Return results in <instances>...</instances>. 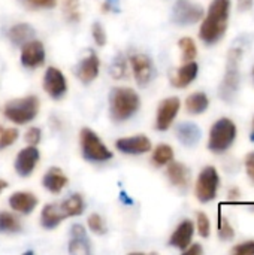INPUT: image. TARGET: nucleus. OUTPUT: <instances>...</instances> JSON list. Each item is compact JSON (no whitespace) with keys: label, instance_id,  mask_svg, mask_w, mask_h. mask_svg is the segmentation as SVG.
Wrapping results in <instances>:
<instances>
[{"label":"nucleus","instance_id":"79ce46f5","mask_svg":"<svg viewBox=\"0 0 254 255\" xmlns=\"http://www.w3.org/2000/svg\"><path fill=\"white\" fill-rule=\"evenodd\" d=\"M246 167H247L249 176L254 181V152L247 155V158H246Z\"/></svg>","mask_w":254,"mask_h":255},{"label":"nucleus","instance_id":"5701e85b","mask_svg":"<svg viewBox=\"0 0 254 255\" xmlns=\"http://www.w3.org/2000/svg\"><path fill=\"white\" fill-rule=\"evenodd\" d=\"M67 182H69L67 176H66V175L63 173V170L58 169V167H51V169L43 175V179H42L43 187H45L48 191L54 193V194L60 193V191L67 185Z\"/></svg>","mask_w":254,"mask_h":255},{"label":"nucleus","instance_id":"bb28decb","mask_svg":"<svg viewBox=\"0 0 254 255\" xmlns=\"http://www.w3.org/2000/svg\"><path fill=\"white\" fill-rule=\"evenodd\" d=\"M151 160H153V164L157 166V167L166 166V164H169L174 160V149L169 145H166V143H160L154 149Z\"/></svg>","mask_w":254,"mask_h":255},{"label":"nucleus","instance_id":"dca6fc26","mask_svg":"<svg viewBox=\"0 0 254 255\" xmlns=\"http://www.w3.org/2000/svg\"><path fill=\"white\" fill-rule=\"evenodd\" d=\"M99 67H100V63H99L97 55L93 51H90V54L79 61L76 67V76L82 84H90L97 78Z\"/></svg>","mask_w":254,"mask_h":255},{"label":"nucleus","instance_id":"a878e982","mask_svg":"<svg viewBox=\"0 0 254 255\" xmlns=\"http://www.w3.org/2000/svg\"><path fill=\"white\" fill-rule=\"evenodd\" d=\"M208 105H210V100L205 93H195V94L189 96L186 100V109H187V112H190L193 115L205 112Z\"/></svg>","mask_w":254,"mask_h":255},{"label":"nucleus","instance_id":"f704fd0d","mask_svg":"<svg viewBox=\"0 0 254 255\" xmlns=\"http://www.w3.org/2000/svg\"><path fill=\"white\" fill-rule=\"evenodd\" d=\"M91 34H93L94 42L99 46H103L106 43V31H105V28H103V25L100 22H93V25H91Z\"/></svg>","mask_w":254,"mask_h":255},{"label":"nucleus","instance_id":"9d476101","mask_svg":"<svg viewBox=\"0 0 254 255\" xmlns=\"http://www.w3.org/2000/svg\"><path fill=\"white\" fill-rule=\"evenodd\" d=\"M43 90L54 100L61 99L67 91V82L63 72L57 67H48L43 76Z\"/></svg>","mask_w":254,"mask_h":255},{"label":"nucleus","instance_id":"f8f14e48","mask_svg":"<svg viewBox=\"0 0 254 255\" xmlns=\"http://www.w3.org/2000/svg\"><path fill=\"white\" fill-rule=\"evenodd\" d=\"M45 63V48L43 43L37 39L30 40L22 46L21 51V64L28 69L40 67Z\"/></svg>","mask_w":254,"mask_h":255},{"label":"nucleus","instance_id":"39448f33","mask_svg":"<svg viewBox=\"0 0 254 255\" xmlns=\"http://www.w3.org/2000/svg\"><path fill=\"white\" fill-rule=\"evenodd\" d=\"M235 137H237V126L229 118H222L213 126L210 131L208 148L213 152L222 154L232 146Z\"/></svg>","mask_w":254,"mask_h":255},{"label":"nucleus","instance_id":"cd10ccee","mask_svg":"<svg viewBox=\"0 0 254 255\" xmlns=\"http://www.w3.org/2000/svg\"><path fill=\"white\" fill-rule=\"evenodd\" d=\"M21 230L19 220L10 212H0V233H18Z\"/></svg>","mask_w":254,"mask_h":255},{"label":"nucleus","instance_id":"0eeeda50","mask_svg":"<svg viewBox=\"0 0 254 255\" xmlns=\"http://www.w3.org/2000/svg\"><path fill=\"white\" fill-rule=\"evenodd\" d=\"M219 182H220V179H219V173H217L216 167H213V166L205 167L196 181L195 191H196L198 200L202 203H208V202L214 200L217 196Z\"/></svg>","mask_w":254,"mask_h":255},{"label":"nucleus","instance_id":"393cba45","mask_svg":"<svg viewBox=\"0 0 254 255\" xmlns=\"http://www.w3.org/2000/svg\"><path fill=\"white\" fill-rule=\"evenodd\" d=\"M60 208H61L63 214L66 215V218L78 217L84 212V200H82L81 194H72L69 199H66L64 202L60 203Z\"/></svg>","mask_w":254,"mask_h":255},{"label":"nucleus","instance_id":"a18cd8bd","mask_svg":"<svg viewBox=\"0 0 254 255\" xmlns=\"http://www.w3.org/2000/svg\"><path fill=\"white\" fill-rule=\"evenodd\" d=\"M4 188H7V182H6V181H3V179H0V193H1Z\"/></svg>","mask_w":254,"mask_h":255},{"label":"nucleus","instance_id":"7c9ffc66","mask_svg":"<svg viewBox=\"0 0 254 255\" xmlns=\"http://www.w3.org/2000/svg\"><path fill=\"white\" fill-rule=\"evenodd\" d=\"M63 1V12L70 22L79 21V0H61Z\"/></svg>","mask_w":254,"mask_h":255},{"label":"nucleus","instance_id":"c03bdc74","mask_svg":"<svg viewBox=\"0 0 254 255\" xmlns=\"http://www.w3.org/2000/svg\"><path fill=\"white\" fill-rule=\"evenodd\" d=\"M240 196H241V194H240V190H238V188L229 191V200H232V202H234V200H238Z\"/></svg>","mask_w":254,"mask_h":255},{"label":"nucleus","instance_id":"f3484780","mask_svg":"<svg viewBox=\"0 0 254 255\" xmlns=\"http://www.w3.org/2000/svg\"><path fill=\"white\" fill-rule=\"evenodd\" d=\"M193 233H195V226L192 221L186 220L183 221L177 229L175 232L172 233L171 239H169V245L174 247V248H178L181 251H184L190 244H192V239H193Z\"/></svg>","mask_w":254,"mask_h":255},{"label":"nucleus","instance_id":"1a4fd4ad","mask_svg":"<svg viewBox=\"0 0 254 255\" xmlns=\"http://www.w3.org/2000/svg\"><path fill=\"white\" fill-rule=\"evenodd\" d=\"M130 64L133 69L135 79H136L138 85H141V87L148 85L153 81V78L156 76V69H154L153 60L147 54H141V52L133 54L130 57Z\"/></svg>","mask_w":254,"mask_h":255},{"label":"nucleus","instance_id":"423d86ee","mask_svg":"<svg viewBox=\"0 0 254 255\" xmlns=\"http://www.w3.org/2000/svg\"><path fill=\"white\" fill-rule=\"evenodd\" d=\"M240 60H241V49L235 48L229 52V60H228V69H226V76L225 81L222 82L220 87V97L225 102H232L238 87H240Z\"/></svg>","mask_w":254,"mask_h":255},{"label":"nucleus","instance_id":"473e14b6","mask_svg":"<svg viewBox=\"0 0 254 255\" xmlns=\"http://www.w3.org/2000/svg\"><path fill=\"white\" fill-rule=\"evenodd\" d=\"M88 227H90V230L93 232V233H96V235H105L106 233V224H105V221H103V218L100 217V215H97V214H91L90 217H88Z\"/></svg>","mask_w":254,"mask_h":255},{"label":"nucleus","instance_id":"e433bc0d","mask_svg":"<svg viewBox=\"0 0 254 255\" xmlns=\"http://www.w3.org/2000/svg\"><path fill=\"white\" fill-rule=\"evenodd\" d=\"M40 137H42V131L39 127H31L25 133V140L28 145H37L40 142Z\"/></svg>","mask_w":254,"mask_h":255},{"label":"nucleus","instance_id":"4be33fe9","mask_svg":"<svg viewBox=\"0 0 254 255\" xmlns=\"http://www.w3.org/2000/svg\"><path fill=\"white\" fill-rule=\"evenodd\" d=\"M63 220H66V215L63 214V211L60 208V203L58 205L48 203V205L43 206L42 214H40V224H42L43 229H46V230L55 229Z\"/></svg>","mask_w":254,"mask_h":255},{"label":"nucleus","instance_id":"37998d69","mask_svg":"<svg viewBox=\"0 0 254 255\" xmlns=\"http://www.w3.org/2000/svg\"><path fill=\"white\" fill-rule=\"evenodd\" d=\"M253 6V0H238V9L240 10H249Z\"/></svg>","mask_w":254,"mask_h":255},{"label":"nucleus","instance_id":"2f4dec72","mask_svg":"<svg viewBox=\"0 0 254 255\" xmlns=\"http://www.w3.org/2000/svg\"><path fill=\"white\" fill-rule=\"evenodd\" d=\"M18 139V130L16 128H1L0 130V149H4L10 146Z\"/></svg>","mask_w":254,"mask_h":255},{"label":"nucleus","instance_id":"ea45409f","mask_svg":"<svg viewBox=\"0 0 254 255\" xmlns=\"http://www.w3.org/2000/svg\"><path fill=\"white\" fill-rule=\"evenodd\" d=\"M120 1L118 0H105L103 3V10L105 12H118L120 10Z\"/></svg>","mask_w":254,"mask_h":255},{"label":"nucleus","instance_id":"6e6552de","mask_svg":"<svg viewBox=\"0 0 254 255\" xmlns=\"http://www.w3.org/2000/svg\"><path fill=\"white\" fill-rule=\"evenodd\" d=\"M204 18L202 6L190 0H178L172 7V21L178 25H192Z\"/></svg>","mask_w":254,"mask_h":255},{"label":"nucleus","instance_id":"f03ea898","mask_svg":"<svg viewBox=\"0 0 254 255\" xmlns=\"http://www.w3.org/2000/svg\"><path fill=\"white\" fill-rule=\"evenodd\" d=\"M141 108L138 93L127 87H115L109 93V115L114 123H123L132 118Z\"/></svg>","mask_w":254,"mask_h":255},{"label":"nucleus","instance_id":"f257e3e1","mask_svg":"<svg viewBox=\"0 0 254 255\" xmlns=\"http://www.w3.org/2000/svg\"><path fill=\"white\" fill-rule=\"evenodd\" d=\"M231 10V0H213L208 9V15L205 16L199 36L207 45L217 43L226 33L228 19Z\"/></svg>","mask_w":254,"mask_h":255},{"label":"nucleus","instance_id":"7ed1b4c3","mask_svg":"<svg viewBox=\"0 0 254 255\" xmlns=\"http://www.w3.org/2000/svg\"><path fill=\"white\" fill-rule=\"evenodd\" d=\"M39 112V99L36 96H27L22 99L10 100L4 105V117L15 124H25L33 121Z\"/></svg>","mask_w":254,"mask_h":255},{"label":"nucleus","instance_id":"412c9836","mask_svg":"<svg viewBox=\"0 0 254 255\" xmlns=\"http://www.w3.org/2000/svg\"><path fill=\"white\" fill-rule=\"evenodd\" d=\"M178 140L184 146H195L201 140V128L195 123H180L175 128Z\"/></svg>","mask_w":254,"mask_h":255},{"label":"nucleus","instance_id":"20e7f679","mask_svg":"<svg viewBox=\"0 0 254 255\" xmlns=\"http://www.w3.org/2000/svg\"><path fill=\"white\" fill-rule=\"evenodd\" d=\"M79 142H81L82 157L87 161L103 163V161H108L114 157L112 152L106 148V145L100 140V137L91 128H82L81 130Z\"/></svg>","mask_w":254,"mask_h":255},{"label":"nucleus","instance_id":"4468645a","mask_svg":"<svg viewBox=\"0 0 254 255\" xmlns=\"http://www.w3.org/2000/svg\"><path fill=\"white\" fill-rule=\"evenodd\" d=\"M115 146L118 151L130 155H139L145 154L151 149V140L147 136L138 134L133 137H123L115 142Z\"/></svg>","mask_w":254,"mask_h":255},{"label":"nucleus","instance_id":"c756f323","mask_svg":"<svg viewBox=\"0 0 254 255\" xmlns=\"http://www.w3.org/2000/svg\"><path fill=\"white\" fill-rule=\"evenodd\" d=\"M109 70H111V75H112L115 79L126 78V76H127V60H126V57L121 55V54H118V55L114 58V61H112Z\"/></svg>","mask_w":254,"mask_h":255},{"label":"nucleus","instance_id":"2eb2a0df","mask_svg":"<svg viewBox=\"0 0 254 255\" xmlns=\"http://www.w3.org/2000/svg\"><path fill=\"white\" fill-rule=\"evenodd\" d=\"M69 253L76 255L91 254V244L85 233V229L81 224H75L70 227V241H69Z\"/></svg>","mask_w":254,"mask_h":255},{"label":"nucleus","instance_id":"4c0bfd02","mask_svg":"<svg viewBox=\"0 0 254 255\" xmlns=\"http://www.w3.org/2000/svg\"><path fill=\"white\" fill-rule=\"evenodd\" d=\"M232 253L237 255H254V241H249L244 244H240L232 250Z\"/></svg>","mask_w":254,"mask_h":255},{"label":"nucleus","instance_id":"ddd939ff","mask_svg":"<svg viewBox=\"0 0 254 255\" xmlns=\"http://www.w3.org/2000/svg\"><path fill=\"white\" fill-rule=\"evenodd\" d=\"M39 149L34 148V145H30L28 148H24L18 152L15 158V170L19 176L27 178L33 173L37 161H39Z\"/></svg>","mask_w":254,"mask_h":255},{"label":"nucleus","instance_id":"6ab92c4d","mask_svg":"<svg viewBox=\"0 0 254 255\" xmlns=\"http://www.w3.org/2000/svg\"><path fill=\"white\" fill-rule=\"evenodd\" d=\"M198 72H199L198 63H195V61H187L183 67H180V69L174 73V76L171 78V82H172V85L177 87V88H184V87L190 85V84L196 79Z\"/></svg>","mask_w":254,"mask_h":255},{"label":"nucleus","instance_id":"c9c22d12","mask_svg":"<svg viewBox=\"0 0 254 255\" xmlns=\"http://www.w3.org/2000/svg\"><path fill=\"white\" fill-rule=\"evenodd\" d=\"M210 230H211V226H210L208 217L204 212H198V232H199V235L202 238H208Z\"/></svg>","mask_w":254,"mask_h":255},{"label":"nucleus","instance_id":"c85d7f7f","mask_svg":"<svg viewBox=\"0 0 254 255\" xmlns=\"http://www.w3.org/2000/svg\"><path fill=\"white\" fill-rule=\"evenodd\" d=\"M181 51H183V60L187 63V61H193L196 54H198V49H196V43L192 37H183L180 39L178 42Z\"/></svg>","mask_w":254,"mask_h":255},{"label":"nucleus","instance_id":"aec40b11","mask_svg":"<svg viewBox=\"0 0 254 255\" xmlns=\"http://www.w3.org/2000/svg\"><path fill=\"white\" fill-rule=\"evenodd\" d=\"M36 36V31L34 28L27 24V22H19V24H15L9 28V33H7V37L9 40L15 45V46H24L25 43H28L30 40H33Z\"/></svg>","mask_w":254,"mask_h":255},{"label":"nucleus","instance_id":"72a5a7b5","mask_svg":"<svg viewBox=\"0 0 254 255\" xmlns=\"http://www.w3.org/2000/svg\"><path fill=\"white\" fill-rule=\"evenodd\" d=\"M219 236L223 241H232L234 236H235V230L232 229L229 221L225 217H222V215L219 218Z\"/></svg>","mask_w":254,"mask_h":255},{"label":"nucleus","instance_id":"58836bf2","mask_svg":"<svg viewBox=\"0 0 254 255\" xmlns=\"http://www.w3.org/2000/svg\"><path fill=\"white\" fill-rule=\"evenodd\" d=\"M31 7H42V9H51L55 6L57 0H24Z\"/></svg>","mask_w":254,"mask_h":255},{"label":"nucleus","instance_id":"a211bd4d","mask_svg":"<svg viewBox=\"0 0 254 255\" xmlns=\"http://www.w3.org/2000/svg\"><path fill=\"white\" fill-rule=\"evenodd\" d=\"M37 205V199L34 194L28 193V191H18V193H13L10 197H9V206L19 212V214H31L34 211Z\"/></svg>","mask_w":254,"mask_h":255},{"label":"nucleus","instance_id":"b1692460","mask_svg":"<svg viewBox=\"0 0 254 255\" xmlns=\"http://www.w3.org/2000/svg\"><path fill=\"white\" fill-rule=\"evenodd\" d=\"M166 173H168V178H169L172 185H175L178 188H186L189 185L190 173H189V169L183 163H172L171 161Z\"/></svg>","mask_w":254,"mask_h":255},{"label":"nucleus","instance_id":"9b49d317","mask_svg":"<svg viewBox=\"0 0 254 255\" xmlns=\"http://www.w3.org/2000/svg\"><path fill=\"white\" fill-rule=\"evenodd\" d=\"M180 99L178 97H169L165 99L159 109H157V118H156V128L160 131H165L171 127V124L174 123L178 111H180Z\"/></svg>","mask_w":254,"mask_h":255},{"label":"nucleus","instance_id":"49530a36","mask_svg":"<svg viewBox=\"0 0 254 255\" xmlns=\"http://www.w3.org/2000/svg\"><path fill=\"white\" fill-rule=\"evenodd\" d=\"M253 76H254V69H253Z\"/></svg>","mask_w":254,"mask_h":255},{"label":"nucleus","instance_id":"a19ab883","mask_svg":"<svg viewBox=\"0 0 254 255\" xmlns=\"http://www.w3.org/2000/svg\"><path fill=\"white\" fill-rule=\"evenodd\" d=\"M186 255H201L204 254V250H202V247L199 245V244H190L184 251H183Z\"/></svg>","mask_w":254,"mask_h":255}]
</instances>
